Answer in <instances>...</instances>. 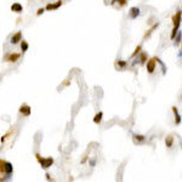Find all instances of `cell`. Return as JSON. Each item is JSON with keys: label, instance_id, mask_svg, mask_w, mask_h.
I'll return each mask as SVG.
<instances>
[{"label": "cell", "instance_id": "cell-11", "mask_svg": "<svg viewBox=\"0 0 182 182\" xmlns=\"http://www.w3.org/2000/svg\"><path fill=\"white\" fill-rule=\"evenodd\" d=\"M102 117H103V113L102 112L97 113V114L95 115V118H94V123H95V124H100L101 120H102Z\"/></svg>", "mask_w": 182, "mask_h": 182}, {"label": "cell", "instance_id": "cell-17", "mask_svg": "<svg viewBox=\"0 0 182 182\" xmlns=\"http://www.w3.org/2000/svg\"><path fill=\"white\" fill-rule=\"evenodd\" d=\"M140 51H141V45H138V46L136 47V50H135V51H134V53H133V57H134V56H136V55H137Z\"/></svg>", "mask_w": 182, "mask_h": 182}, {"label": "cell", "instance_id": "cell-7", "mask_svg": "<svg viewBox=\"0 0 182 182\" xmlns=\"http://www.w3.org/2000/svg\"><path fill=\"white\" fill-rule=\"evenodd\" d=\"M11 10L13 12H17V13H20L22 12V10H23V7H22L21 4H18V3H15V4H12V6H11Z\"/></svg>", "mask_w": 182, "mask_h": 182}, {"label": "cell", "instance_id": "cell-1", "mask_svg": "<svg viewBox=\"0 0 182 182\" xmlns=\"http://www.w3.org/2000/svg\"><path fill=\"white\" fill-rule=\"evenodd\" d=\"M35 157H36V159H38V162L40 163V165H42L43 169H49V167L53 164L52 158H43V157H40L39 154H36Z\"/></svg>", "mask_w": 182, "mask_h": 182}, {"label": "cell", "instance_id": "cell-4", "mask_svg": "<svg viewBox=\"0 0 182 182\" xmlns=\"http://www.w3.org/2000/svg\"><path fill=\"white\" fill-rule=\"evenodd\" d=\"M20 112H21L23 115L29 117V115H30V113H32V109H30V107H29V106H27V104H23V106H21Z\"/></svg>", "mask_w": 182, "mask_h": 182}, {"label": "cell", "instance_id": "cell-5", "mask_svg": "<svg viewBox=\"0 0 182 182\" xmlns=\"http://www.w3.org/2000/svg\"><path fill=\"white\" fill-rule=\"evenodd\" d=\"M140 15V9L138 7H131L130 9V13H129V16L131 18H136Z\"/></svg>", "mask_w": 182, "mask_h": 182}, {"label": "cell", "instance_id": "cell-12", "mask_svg": "<svg viewBox=\"0 0 182 182\" xmlns=\"http://www.w3.org/2000/svg\"><path fill=\"white\" fill-rule=\"evenodd\" d=\"M172 111H174V113H175V123H176V124H180V123H181V118H180V115H179V113H177L176 107L172 108Z\"/></svg>", "mask_w": 182, "mask_h": 182}, {"label": "cell", "instance_id": "cell-10", "mask_svg": "<svg viewBox=\"0 0 182 182\" xmlns=\"http://www.w3.org/2000/svg\"><path fill=\"white\" fill-rule=\"evenodd\" d=\"M20 56H21L20 53H12V55H10V56H7V60L10 62H16L18 58H20Z\"/></svg>", "mask_w": 182, "mask_h": 182}, {"label": "cell", "instance_id": "cell-16", "mask_svg": "<svg viewBox=\"0 0 182 182\" xmlns=\"http://www.w3.org/2000/svg\"><path fill=\"white\" fill-rule=\"evenodd\" d=\"M177 29H179V27L174 26V29H172V33H171V39L175 38V35H176V33H177Z\"/></svg>", "mask_w": 182, "mask_h": 182}, {"label": "cell", "instance_id": "cell-19", "mask_svg": "<svg viewBox=\"0 0 182 182\" xmlns=\"http://www.w3.org/2000/svg\"><path fill=\"white\" fill-rule=\"evenodd\" d=\"M117 65H118V66H120V67H124V66L126 65V62H121V61H119V62L117 63Z\"/></svg>", "mask_w": 182, "mask_h": 182}, {"label": "cell", "instance_id": "cell-14", "mask_svg": "<svg viewBox=\"0 0 182 182\" xmlns=\"http://www.w3.org/2000/svg\"><path fill=\"white\" fill-rule=\"evenodd\" d=\"M115 3H118V4H120V6H124L125 4H126V0H112V5H114Z\"/></svg>", "mask_w": 182, "mask_h": 182}, {"label": "cell", "instance_id": "cell-22", "mask_svg": "<svg viewBox=\"0 0 182 182\" xmlns=\"http://www.w3.org/2000/svg\"><path fill=\"white\" fill-rule=\"evenodd\" d=\"M180 40H181V33H179V36H177L176 42H177V43H180Z\"/></svg>", "mask_w": 182, "mask_h": 182}, {"label": "cell", "instance_id": "cell-21", "mask_svg": "<svg viewBox=\"0 0 182 182\" xmlns=\"http://www.w3.org/2000/svg\"><path fill=\"white\" fill-rule=\"evenodd\" d=\"M146 61V55H142V57H141V63H143Z\"/></svg>", "mask_w": 182, "mask_h": 182}, {"label": "cell", "instance_id": "cell-3", "mask_svg": "<svg viewBox=\"0 0 182 182\" xmlns=\"http://www.w3.org/2000/svg\"><path fill=\"white\" fill-rule=\"evenodd\" d=\"M156 63H157L156 58H151V60H148V62H147V71H148L149 74H152V73L156 71Z\"/></svg>", "mask_w": 182, "mask_h": 182}, {"label": "cell", "instance_id": "cell-15", "mask_svg": "<svg viewBox=\"0 0 182 182\" xmlns=\"http://www.w3.org/2000/svg\"><path fill=\"white\" fill-rule=\"evenodd\" d=\"M165 143H166L167 147H171V146H172V137H171V136H167L166 140H165Z\"/></svg>", "mask_w": 182, "mask_h": 182}, {"label": "cell", "instance_id": "cell-9", "mask_svg": "<svg viewBox=\"0 0 182 182\" xmlns=\"http://www.w3.org/2000/svg\"><path fill=\"white\" fill-rule=\"evenodd\" d=\"M180 22H181V11H177V13L174 17V26L180 27Z\"/></svg>", "mask_w": 182, "mask_h": 182}, {"label": "cell", "instance_id": "cell-18", "mask_svg": "<svg viewBox=\"0 0 182 182\" xmlns=\"http://www.w3.org/2000/svg\"><path fill=\"white\" fill-rule=\"evenodd\" d=\"M135 138H136V140H138L140 142H142V141H144V136H141V135H140V136H137V135H136V136H135Z\"/></svg>", "mask_w": 182, "mask_h": 182}, {"label": "cell", "instance_id": "cell-6", "mask_svg": "<svg viewBox=\"0 0 182 182\" xmlns=\"http://www.w3.org/2000/svg\"><path fill=\"white\" fill-rule=\"evenodd\" d=\"M61 5H62V1H61V0H58L56 4H47L46 10H56V9H58Z\"/></svg>", "mask_w": 182, "mask_h": 182}, {"label": "cell", "instance_id": "cell-20", "mask_svg": "<svg viewBox=\"0 0 182 182\" xmlns=\"http://www.w3.org/2000/svg\"><path fill=\"white\" fill-rule=\"evenodd\" d=\"M43 12H44V9H39L38 12H36V15H42Z\"/></svg>", "mask_w": 182, "mask_h": 182}, {"label": "cell", "instance_id": "cell-2", "mask_svg": "<svg viewBox=\"0 0 182 182\" xmlns=\"http://www.w3.org/2000/svg\"><path fill=\"white\" fill-rule=\"evenodd\" d=\"M12 165L9 162H1V164H0V171L4 172V174H6L7 176H10L12 174Z\"/></svg>", "mask_w": 182, "mask_h": 182}, {"label": "cell", "instance_id": "cell-13", "mask_svg": "<svg viewBox=\"0 0 182 182\" xmlns=\"http://www.w3.org/2000/svg\"><path fill=\"white\" fill-rule=\"evenodd\" d=\"M21 49H22V52H26L28 50V43L27 42H22L21 43Z\"/></svg>", "mask_w": 182, "mask_h": 182}, {"label": "cell", "instance_id": "cell-8", "mask_svg": "<svg viewBox=\"0 0 182 182\" xmlns=\"http://www.w3.org/2000/svg\"><path fill=\"white\" fill-rule=\"evenodd\" d=\"M21 38H22V33H21V32H17V33L11 38V43L12 44H17L21 40Z\"/></svg>", "mask_w": 182, "mask_h": 182}, {"label": "cell", "instance_id": "cell-23", "mask_svg": "<svg viewBox=\"0 0 182 182\" xmlns=\"http://www.w3.org/2000/svg\"><path fill=\"white\" fill-rule=\"evenodd\" d=\"M1 162H3V160H1V159H0V164H1Z\"/></svg>", "mask_w": 182, "mask_h": 182}]
</instances>
